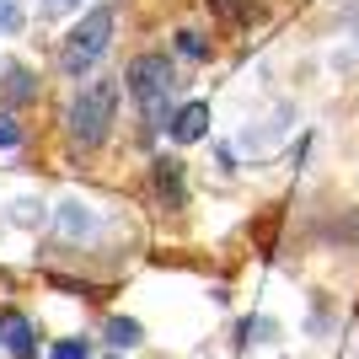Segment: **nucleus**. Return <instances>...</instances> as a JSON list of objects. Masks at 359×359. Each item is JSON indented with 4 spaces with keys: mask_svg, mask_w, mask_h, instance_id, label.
<instances>
[{
    "mask_svg": "<svg viewBox=\"0 0 359 359\" xmlns=\"http://www.w3.org/2000/svg\"><path fill=\"white\" fill-rule=\"evenodd\" d=\"M54 359H91V344L86 338H65V344H54Z\"/></svg>",
    "mask_w": 359,
    "mask_h": 359,
    "instance_id": "obj_11",
    "label": "nucleus"
},
{
    "mask_svg": "<svg viewBox=\"0 0 359 359\" xmlns=\"http://www.w3.org/2000/svg\"><path fill=\"white\" fill-rule=\"evenodd\" d=\"M166 129H172V140H177V145H194V140H204V135H210V102H188V107H177Z\"/></svg>",
    "mask_w": 359,
    "mask_h": 359,
    "instance_id": "obj_6",
    "label": "nucleus"
},
{
    "mask_svg": "<svg viewBox=\"0 0 359 359\" xmlns=\"http://www.w3.org/2000/svg\"><path fill=\"white\" fill-rule=\"evenodd\" d=\"M177 54H188V60H210V43H204L198 32H177Z\"/></svg>",
    "mask_w": 359,
    "mask_h": 359,
    "instance_id": "obj_10",
    "label": "nucleus"
},
{
    "mask_svg": "<svg viewBox=\"0 0 359 359\" xmlns=\"http://www.w3.org/2000/svg\"><path fill=\"white\" fill-rule=\"evenodd\" d=\"M210 11L225 27H252V22L269 16V0H210Z\"/></svg>",
    "mask_w": 359,
    "mask_h": 359,
    "instance_id": "obj_7",
    "label": "nucleus"
},
{
    "mask_svg": "<svg viewBox=\"0 0 359 359\" xmlns=\"http://www.w3.org/2000/svg\"><path fill=\"white\" fill-rule=\"evenodd\" d=\"M113 118H118V81H91V86L75 91L70 102V140L75 145H102L107 129H113Z\"/></svg>",
    "mask_w": 359,
    "mask_h": 359,
    "instance_id": "obj_2",
    "label": "nucleus"
},
{
    "mask_svg": "<svg viewBox=\"0 0 359 359\" xmlns=\"http://www.w3.org/2000/svg\"><path fill=\"white\" fill-rule=\"evenodd\" d=\"M107 344H113V348L145 344V338H140V322H135V316H113V322H107Z\"/></svg>",
    "mask_w": 359,
    "mask_h": 359,
    "instance_id": "obj_8",
    "label": "nucleus"
},
{
    "mask_svg": "<svg viewBox=\"0 0 359 359\" xmlns=\"http://www.w3.org/2000/svg\"><path fill=\"white\" fill-rule=\"evenodd\" d=\"M123 86H129V97H135V107L145 113L150 129H166V123H172L166 102H172V91H177V70H172L166 54H140V60H129Z\"/></svg>",
    "mask_w": 359,
    "mask_h": 359,
    "instance_id": "obj_1",
    "label": "nucleus"
},
{
    "mask_svg": "<svg viewBox=\"0 0 359 359\" xmlns=\"http://www.w3.org/2000/svg\"><path fill=\"white\" fill-rule=\"evenodd\" d=\"M6 22H11V6H6V0H0V32H6Z\"/></svg>",
    "mask_w": 359,
    "mask_h": 359,
    "instance_id": "obj_13",
    "label": "nucleus"
},
{
    "mask_svg": "<svg viewBox=\"0 0 359 359\" xmlns=\"http://www.w3.org/2000/svg\"><path fill=\"white\" fill-rule=\"evenodd\" d=\"M16 145H22V129H16L11 113H0V150H16Z\"/></svg>",
    "mask_w": 359,
    "mask_h": 359,
    "instance_id": "obj_12",
    "label": "nucleus"
},
{
    "mask_svg": "<svg viewBox=\"0 0 359 359\" xmlns=\"http://www.w3.org/2000/svg\"><path fill=\"white\" fill-rule=\"evenodd\" d=\"M0 97H6V102H27V97H38V81H32L27 70H6V86H0Z\"/></svg>",
    "mask_w": 359,
    "mask_h": 359,
    "instance_id": "obj_9",
    "label": "nucleus"
},
{
    "mask_svg": "<svg viewBox=\"0 0 359 359\" xmlns=\"http://www.w3.org/2000/svg\"><path fill=\"white\" fill-rule=\"evenodd\" d=\"M150 182H156V198H161L166 210H182V204H188V188H182V161H177V156H161V161L150 166Z\"/></svg>",
    "mask_w": 359,
    "mask_h": 359,
    "instance_id": "obj_5",
    "label": "nucleus"
},
{
    "mask_svg": "<svg viewBox=\"0 0 359 359\" xmlns=\"http://www.w3.org/2000/svg\"><path fill=\"white\" fill-rule=\"evenodd\" d=\"M107 43H113V6H91V11L81 16L70 32H65V43H60V70H65V75H86L91 65L107 54Z\"/></svg>",
    "mask_w": 359,
    "mask_h": 359,
    "instance_id": "obj_3",
    "label": "nucleus"
},
{
    "mask_svg": "<svg viewBox=\"0 0 359 359\" xmlns=\"http://www.w3.org/2000/svg\"><path fill=\"white\" fill-rule=\"evenodd\" d=\"M0 344H6L11 359H38V332H32V322L22 311H11V306H0Z\"/></svg>",
    "mask_w": 359,
    "mask_h": 359,
    "instance_id": "obj_4",
    "label": "nucleus"
}]
</instances>
